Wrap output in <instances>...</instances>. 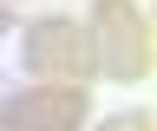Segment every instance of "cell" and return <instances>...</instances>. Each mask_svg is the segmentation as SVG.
I'll list each match as a JSON object with an SVG mask.
<instances>
[{"mask_svg":"<svg viewBox=\"0 0 157 131\" xmlns=\"http://www.w3.org/2000/svg\"><path fill=\"white\" fill-rule=\"evenodd\" d=\"M20 66H26L39 85H85L92 72H98L85 20H72V13H39V20H26Z\"/></svg>","mask_w":157,"mask_h":131,"instance_id":"7a4b0ae2","label":"cell"},{"mask_svg":"<svg viewBox=\"0 0 157 131\" xmlns=\"http://www.w3.org/2000/svg\"><path fill=\"white\" fill-rule=\"evenodd\" d=\"M98 131H151V111H118V118H105Z\"/></svg>","mask_w":157,"mask_h":131,"instance_id":"277c9868","label":"cell"},{"mask_svg":"<svg viewBox=\"0 0 157 131\" xmlns=\"http://www.w3.org/2000/svg\"><path fill=\"white\" fill-rule=\"evenodd\" d=\"M92 111L85 85H26L0 98V131H78Z\"/></svg>","mask_w":157,"mask_h":131,"instance_id":"3957f363","label":"cell"},{"mask_svg":"<svg viewBox=\"0 0 157 131\" xmlns=\"http://www.w3.org/2000/svg\"><path fill=\"white\" fill-rule=\"evenodd\" d=\"M85 33H92V59L111 85H131L151 72V20L137 0H92Z\"/></svg>","mask_w":157,"mask_h":131,"instance_id":"6da1fadb","label":"cell"},{"mask_svg":"<svg viewBox=\"0 0 157 131\" xmlns=\"http://www.w3.org/2000/svg\"><path fill=\"white\" fill-rule=\"evenodd\" d=\"M7 26H13V13H7V0H0V33H7Z\"/></svg>","mask_w":157,"mask_h":131,"instance_id":"5b68a950","label":"cell"}]
</instances>
